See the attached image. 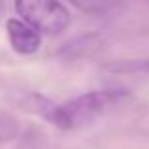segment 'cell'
<instances>
[{"label":"cell","mask_w":149,"mask_h":149,"mask_svg":"<svg viewBox=\"0 0 149 149\" xmlns=\"http://www.w3.org/2000/svg\"><path fill=\"white\" fill-rule=\"evenodd\" d=\"M128 93L123 89L89 91L55 106L47 115L55 127L62 130H77V128H85L96 123L100 117H104L121 102H125Z\"/></svg>","instance_id":"1"},{"label":"cell","mask_w":149,"mask_h":149,"mask_svg":"<svg viewBox=\"0 0 149 149\" xmlns=\"http://www.w3.org/2000/svg\"><path fill=\"white\" fill-rule=\"evenodd\" d=\"M19 17L42 34H58L68 29L72 15L58 0H15Z\"/></svg>","instance_id":"2"},{"label":"cell","mask_w":149,"mask_h":149,"mask_svg":"<svg viewBox=\"0 0 149 149\" xmlns=\"http://www.w3.org/2000/svg\"><path fill=\"white\" fill-rule=\"evenodd\" d=\"M6 32L10 45L19 55H34L42 47V32L25 19H8Z\"/></svg>","instance_id":"3"},{"label":"cell","mask_w":149,"mask_h":149,"mask_svg":"<svg viewBox=\"0 0 149 149\" xmlns=\"http://www.w3.org/2000/svg\"><path fill=\"white\" fill-rule=\"evenodd\" d=\"M74 8L89 15H106L123 4V0H66Z\"/></svg>","instance_id":"4"}]
</instances>
